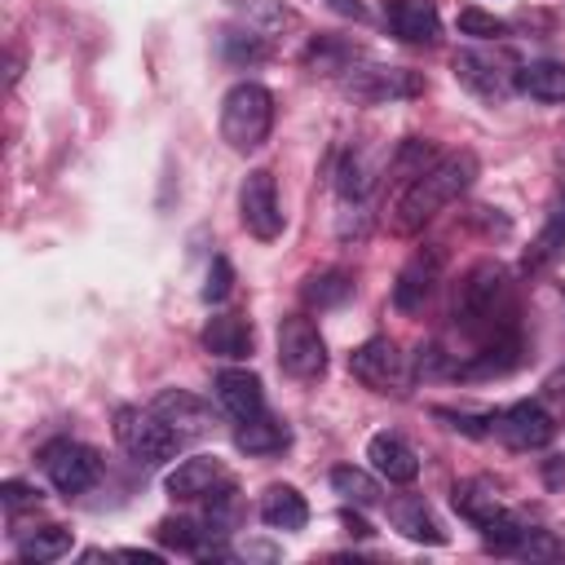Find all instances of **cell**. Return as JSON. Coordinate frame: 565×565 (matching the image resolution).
Returning a JSON list of instances; mask_svg holds the SVG:
<instances>
[{
	"instance_id": "obj_34",
	"label": "cell",
	"mask_w": 565,
	"mask_h": 565,
	"mask_svg": "<svg viewBox=\"0 0 565 565\" xmlns=\"http://www.w3.org/2000/svg\"><path fill=\"white\" fill-rule=\"evenodd\" d=\"M459 35H472V40H499V35H508V26H503L494 13H486V9H459Z\"/></svg>"
},
{
	"instance_id": "obj_19",
	"label": "cell",
	"mask_w": 565,
	"mask_h": 565,
	"mask_svg": "<svg viewBox=\"0 0 565 565\" xmlns=\"http://www.w3.org/2000/svg\"><path fill=\"white\" fill-rule=\"evenodd\" d=\"M366 459H371V468H375L384 481H393V486H411V481L419 477V455H415L397 433H375V437L366 441Z\"/></svg>"
},
{
	"instance_id": "obj_39",
	"label": "cell",
	"mask_w": 565,
	"mask_h": 565,
	"mask_svg": "<svg viewBox=\"0 0 565 565\" xmlns=\"http://www.w3.org/2000/svg\"><path fill=\"white\" fill-rule=\"evenodd\" d=\"M340 521H344V525H349V534H358V539H371V525H366V521H362V516H353V512H344V516H340Z\"/></svg>"
},
{
	"instance_id": "obj_16",
	"label": "cell",
	"mask_w": 565,
	"mask_h": 565,
	"mask_svg": "<svg viewBox=\"0 0 565 565\" xmlns=\"http://www.w3.org/2000/svg\"><path fill=\"white\" fill-rule=\"evenodd\" d=\"M150 411L163 415L185 441H190V437H207V433L216 428V411H212L199 393H190V388H159L154 402H150Z\"/></svg>"
},
{
	"instance_id": "obj_14",
	"label": "cell",
	"mask_w": 565,
	"mask_h": 565,
	"mask_svg": "<svg viewBox=\"0 0 565 565\" xmlns=\"http://www.w3.org/2000/svg\"><path fill=\"white\" fill-rule=\"evenodd\" d=\"M521 358H525V340H521V331L512 327V331H499V335L481 340L463 362H455L450 375H455V380H494V375L516 371Z\"/></svg>"
},
{
	"instance_id": "obj_40",
	"label": "cell",
	"mask_w": 565,
	"mask_h": 565,
	"mask_svg": "<svg viewBox=\"0 0 565 565\" xmlns=\"http://www.w3.org/2000/svg\"><path fill=\"white\" fill-rule=\"evenodd\" d=\"M119 556H128V561H159V556H154V552H141V547H124V552H119Z\"/></svg>"
},
{
	"instance_id": "obj_10",
	"label": "cell",
	"mask_w": 565,
	"mask_h": 565,
	"mask_svg": "<svg viewBox=\"0 0 565 565\" xmlns=\"http://www.w3.org/2000/svg\"><path fill=\"white\" fill-rule=\"evenodd\" d=\"M516 71L512 57L490 53V49H459L455 53V79L477 93L481 102H508V93L516 88Z\"/></svg>"
},
{
	"instance_id": "obj_13",
	"label": "cell",
	"mask_w": 565,
	"mask_h": 565,
	"mask_svg": "<svg viewBox=\"0 0 565 565\" xmlns=\"http://www.w3.org/2000/svg\"><path fill=\"white\" fill-rule=\"evenodd\" d=\"M441 265H446V252H441L437 243L415 247V252L406 256V265L397 269V282H393V309H402V313H419V309L433 300L437 282H441Z\"/></svg>"
},
{
	"instance_id": "obj_27",
	"label": "cell",
	"mask_w": 565,
	"mask_h": 565,
	"mask_svg": "<svg viewBox=\"0 0 565 565\" xmlns=\"http://www.w3.org/2000/svg\"><path fill=\"white\" fill-rule=\"evenodd\" d=\"M71 530L66 525H40V530H31V534H22L18 539V561H26V565H49V561H62L66 552H71Z\"/></svg>"
},
{
	"instance_id": "obj_4",
	"label": "cell",
	"mask_w": 565,
	"mask_h": 565,
	"mask_svg": "<svg viewBox=\"0 0 565 565\" xmlns=\"http://www.w3.org/2000/svg\"><path fill=\"white\" fill-rule=\"evenodd\" d=\"M115 441L137 459V463H163V459H172L177 450H181V433L163 419V415H154L150 406L141 411V406H124L119 415H115Z\"/></svg>"
},
{
	"instance_id": "obj_9",
	"label": "cell",
	"mask_w": 565,
	"mask_h": 565,
	"mask_svg": "<svg viewBox=\"0 0 565 565\" xmlns=\"http://www.w3.org/2000/svg\"><path fill=\"white\" fill-rule=\"evenodd\" d=\"M278 366H282V375L305 380V384L327 371V344L305 313H287L278 322Z\"/></svg>"
},
{
	"instance_id": "obj_31",
	"label": "cell",
	"mask_w": 565,
	"mask_h": 565,
	"mask_svg": "<svg viewBox=\"0 0 565 565\" xmlns=\"http://www.w3.org/2000/svg\"><path fill=\"white\" fill-rule=\"evenodd\" d=\"M331 490L344 499V503H353V508H375L380 503V481L371 477V472H362V468H353V463H340V468H331Z\"/></svg>"
},
{
	"instance_id": "obj_37",
	"label": "cell",
	"mask_w": 565,
	"mask_h": 565,
	"mask_svg": "<svg viewBox=\"0 0 565 565\" xmlns=\"http://www.w3.org/2000/svg\"><path fill=\"white\" fill-rule=\"evenodd\" d=\"M512 552H516V556H561V543H556L547 530H534V525H530Z\"/></svg>"
},
{
	"instance_id": "obj_2",
	"label": "cell",
	"mask_w": 565,
	"mask_h": 565,
	"mask_svg": "<svg viewBox=\"0 0 565 565\" xmlns=\"http://www.w3.org/2000/svg\"><path fill=\"white\" fill-rule=\"evenodd\" d=\"M472 181H477V154H472V150H450V154H441L428 172H419V177L397 194L393 230H397V234L424 230V225H428L446 203H455Z\"/></svg>"
},
{
	"instance_id": "obj_38",
	"label": "cell",
	"mask_w": 565,
	"mask_h": 565,
	"mask_svg": "<svg viewBox=\"0 0 565 565\" xmlns=\"http://www.w3.org/2000/svg\"><path fill=\"white\" fill-rule=\"evenodd\" d=\"M327 9L340 13V18H353V22L366 18V4H362V0H327Z\"/></svg>"
},
{
	"instance_id": "obj_20",
	"label": "cell",
	"mask_w": 565,
	"mask_h": 565,
	"mask_svg": "<svg viewBox=\"0 0 565 565\" xmlns=\"http://www.w3.org/2000/svg\"><path fill=\"white\" fill-rule=\"evenodd\" d=\"M252 344H256V331H252V322L243 313H212L207 327H203V349L212 358L238 362V358L252 353Z\"/></svg>"
},
{
	"instance_id": "obj_23",
	"label": "cell",
	"mask_w": 565,
	"mask_h": 565,
	"mask_svg": "<svg viewBox=\"0 0 565 565\" xmlns=\"http://www.w3.org/2000/svg\"><path fill=\"white\" fill-rule=\"evenodd\" d=\"M234 18L247 26V31H256L260 40H278L282 31H291L300 18H296V9L291 4H282V0H234Z\"/></svg>"
},
{
	"instance_id": "obj_25",
	"label": "cell",
	"mask_w": 565,
	"mask_h": 565,
	"mask_svg": "<svg viewBox=\"0 0 565 565\" xmlns=\"http://www.w3.org/2000/svg\"><path fill=\"white\" fill-rule=\"evenodd\" d=\"M260 521L269 530H305L309 503H305V494L296 486H269L260 494Z\"/></svg>"
},
{
	"instance_id": "obj_7",
	"label": "cell",
	"mask_w": 565,
	"mask_h": 565,
	"mask_svg": "<svg viewBox=\"0 0 565 565\" xmlns=\"http://www.w3.org/2000/svg\"><path fill=\"white\" fill-rule=\"evenodd\" d=\"M163 490L177 499V503H230L234 494V477L230 468L216 459V455H194V459H181Z\"/></svg>"
},
{
	"instance_id": "obj_17",
	"label": "cell",
	"mask_w": 565,
	"mask_h": 565,
	"mask_svg": "<svg viewBox=\"0 0 565 565\" xmlns=\"http://www.w3.org/2000/svg\"><path fill=\"white\" fill-rule=\"evenodd\" d=\"M450 508H455L472 530H490V525L508 512L490 477H463V481H455V490H450Z\"/></svg>"
},
{
	"instance_id": "obj_33",
	"label": "cell",
	"mask_w": 565,
	"mask_h": 565,
	"mask_svg": "<svg viewBox=\"0 0 565 565\" xmlns=\"http://www.w3.org/2000/svg\"><path fill=\"white\" fill-rule=\"evenodd\" d=\"M225 57H230V62H265V57H269V40H260V35L247 31V26H238V31L225 35Z\"/></svg>"
},
{
	"instance_id": "obj_28",
	"label": "cell",
	"mask_w": 565,
	"mask_h": 565,
	"mask_svg": "<svg viewBox=\"0 0 565 565\" xmlns=\"http://www.w3.org/2000/svg\"><path fill=\"white\" fill-rule=\"evenodd\" d=\"M516 88L530 93L534 102H565V62H530L516 71Z\"/></svg>"
},
{
	"instance_id": "obj_32",
	"label": "cell",
	"mask_w": 565,
	"mask_h": 565,
	"mask_svg": "<svg viewBox=\"0 0 565 565\" xmlns=\"http://www.w3.org/2000/svg\"><path fill=\"white\" fill-rule=\"evenodd\" d=\"M353 57H358V49H349L344 40H331V35H318L313 44H309V53H305V66H313V71H349L353 66Z\"/></svg>"
},
{
	"instance_id": "obj_3",
	"label": "cell",
	"mask_w": 565,
	"mask_h": 565,
	"mask_svg": "<svg viewBox=\"0 0 565 565\" xmlns=\"http://www.w3.org/2000/svg\"><path fill=\"white\" fill-rule=\"evenodd\" d=\"M274 128V93L256 79H238L221 97V141L238 154H252L265 146Z\"/></svg>"
},
{
	"instance_id": "obj_18",
	"label": "cell",
	"mask_w": 565,
	"mask_h": 565,
	"mask_svg": "<svg viewBox=\"0 0 565 565\" xmlns=\"http://www.w3.org/2000/svg\"><path fill=\"white\" fill-rule=\"evenodd\" d=\"M384 22L406 44H433L441 35V18L433 0H384Z\"/></svg>"
},
{
	"instance_id": "obj_5",
	"label": "cell",
	"mask_w": 565,
	"mask_h": 565,
	"mask_svg": "<svg viewBox=\"0 0 565 565\" xmlns=\"http://www.w3.org/2000/svg\"><path fill=\"white\" fill-rule=\"evenodd\" d=\"M349 371H353V380H362L371 393H393V397H402L406 384H411L406 353H402L388 335L362 340V344L349 353Z\"/></svg>"
},
{
	"instance_id": "obj_35",
	"label": "cell",
	"mask_w": 565,
	"mask_h": 565,
	"mask_svg": "<svg viewBox=\"0 0 565 565\" xmlns=\"http://www.w3.org/2000/svg\"><path fill=\"white\" fill-rule=\"evenodd\" d=\"M230 291H234V265L225 256H212L207 282H203V300L207 305H221V300H230Z\"/></svg>"
},
{
	"instance_id": "obj_12",
	"label": "cell",
	"mask_w": 565,
	"mask_h": 565,
	"mask_svg": "<svg viewBox=\"0 0 565 565\" xmlns=\"http://www.w3.org/2000/svg\"><path fill=\"white\" fill-rule=\"evenodd\" d=\"M490 437L512 450H543L556 437V419L539 402H512L503 411H490Z\"/></svg>"
},
{
	"instance_id": "obj_41",
	"label": "cell",
	"mask_w": 565,
	"mask_h": 565,
	"mask_svg": "<svg viewBox=\"0 0 565 565\" xmlns=\"http://www.w3.org/2000/svg\"><path fill=\"white\" fill-rule=\"evenodd\" d=\"M561 477H565V463H547V481H552V486H556V481H561Z\"/></svg>"
},
{
	"instance_id": "obj_26",
	"label": "cell",
	"mask_w": 565,
	"mask_h": 565,
	"mask_svg": "<svg viewBox=\"0 0 565 565\" xmlns=\"http://www.w3.org/2000/svg\"><path fill=\"white\" fill-rule=\"evenodd\" d=\"M300 296H305V305H309V309H335V305H344V300L353 296V274H349V269H340V265L318 269V274H309V278H305Z\"/></svg>"
},
{
	"instance_id": "obj_30",
	"label": "cell",
	"mask_w": 565,
	"mask_h": 565,
	"mask_svg": "<svg viewBox=\"0 0 565 565\" xmlns=\"http://www.w3.org/2000/svg\"><path fill=\"white\" fill-rule=\"evenodd\" d=\"M331 181H335V194H340L344 203H366V194H371V185H375V177H371V168L362 163L358 150H344V154L335 159Z\"/></svg>"
},
{
	"instance_id": "obj_1",
	"label": "cell",
	"mask_w": 565,
	"mask_h": 565,
	"mask_svg": "<svg viewBox=\"0 0 565 565\" xmlns=\"http://www.w3.org/2000/svg\"><path fill=\"white\" fill-rule=\"evenodd\" d=\"M450 318L463 335H472L477 344L499 335V331H512V282H508V269L499 260H477L459 287H455V300H450Z\"/></svg>"
},
{
	"instance_id": "obj_15",
	"label": "cell",
	"mask_w": 565,
	"mask_h": 565,
	"mask_svg": "<svg viewBox=\"0 0 565 565\" xmlns=\"http://www.w3.org/2000/svg\"><path fill=\"white\" fill-rule=\"evenodd\" d=\"M212 393H216V406H221L234 424H243V419H252V415L265 411L260 375L247 371V366H225V371H216V375H212Z\"/></svg>"
},
{
	"instance_id": "obj_6",
	"label": "cell",
	"mask_w": 565,
	"mask_h": 565,
	"mask_svg": "<svg viewBox=\"0 0 565 565\" xmlns=\"http://www.w3.org/2000/svg\"><path fill=\"white\" fill-rule=\"evenodd\" d=\"M40 468H44V477L53 481V490L66 494V499L93 490L97 477H102V459H97V450L84 446V441H71V437L49 441V446L40 450Z\"/></svg>"
},
{
	"instance_id": "obj_24",
	"label": "cell",
	"mask_w": 565,
	"mask_h": 565,
	"mask_svg": "<svg viewBox=\"0 0 565 565\" xmlns=\"http://www.w3.org/2000/svg\"><path fill=\"white\" fill-rule=\"evenodd\" d=\"M561 252H565V199L552 203L543 230L530 238V247H525V256H521V274H539V269H547L552 260H561Z\"/></svg>"
},
{
	"instance_id": "obj_11",
	"label": "cell",
	"mask_w": 565,
	"mask_h": 565,
	"mask_svg": "<svg viewBox=\"0 0 565 565\" xmlns=\"http://www.w3.org/2000/svg\"><path fill=\"white\" fill-rule=\"evenodd\" d=\"M238 216H243V230L260 243H274L282 234V203H278V185H274V172L265 168H252L238 185Z\"/></svg>"
},
{
	"instance_id": "obj_36",
	"label": "cell",
	"mask_w": 565,
	"mask_h": 565,
	"mask_svg": "<svg viewBox=\"0 0 565 565\" xmlns=\"http://www.w3.org/2000/svg\"><path fill=\"white\" fill-rule=\"evenodd\" d=\"M0 503H4L9 512H22V508H35V503H40V490L26 486V481H18V477H9V481L0 486Z\"/></svg>"
},
{
	"instance_id": "obj_21",
	"label": "cell",
	"mask_w": 565,
	"mask_h": 565,
	"mask_svg": "<svg viewBox=\"0 0 565 565\" xmlns=\"http://www.w3.org/2000/svg\"><path fill=\"white\" fill-rule=\"evenodd\" d=\"M388 521H393V530H397L402 539H411V543H428V547H441V543H446V530L437 525L433 508H428L419 494H397V499L388 503Z\"/></svg>"
},
{
	"instance_id": "obj_22",
	"label": "cell",
	"mask_w": 565,
	"mask_h": 565,
	"mask_svg": "<svg viewBox=\"0 0 565 565\" xmlns=\"http://www.w3.org/2000/svg\"><path fill=\"white\" fill-rule=\"evenodd\" d=\"M234 446L247 450V455H278V450L291 446V428H287V419L260 411V415L234 424Z\"/></svg>"
},
{
	"instance_id": "obj_42",
	"label": "cell",
	"mask_w": 565,
	"mask_h": 565,
	"mask_svg": "<svg viewBox=\"0 0 565 565\" xmlns=\"http://www.w3.org/2000/svg\"><path fill=\"white\" fill-rule=\"evenodd\" d=\"M561 384H565V375H561Z\"/></svg>"
},
{
	"instance_id": "obj_8",
	"label": "cell",
	"mask_w": 565,
	"mask_h": 565,
	"mask_svg": "<svg viewBox=\"0 0 565 565\" xmlns=\"http://www.w3.org/2000/svg\"><path fill=\"white\" fill-rule=\"evenodd\" d=\"M340 88L344 97L353 102H406V97H419L424 93V75L411 71V66H349L340 75Z\"/></svg>"
},
{
	"instance_id": "obj_29",
	"label": "cell",
	"mask_w": 565,
	"mask_h": 565,
	"mask_svg": "<svg viewBox=\"0 0 565 565\" xmlns=\"http://www.w3.org/2000/svg\"><path fill=\"white\" fill-rule=\"evenodd\" d=\"M437 159H441V154H437L433 141H424V137H406V141L388 154V177L402 181V190H406V185H411L419 172H428Z\"/></svg>"
}]
</instances>
